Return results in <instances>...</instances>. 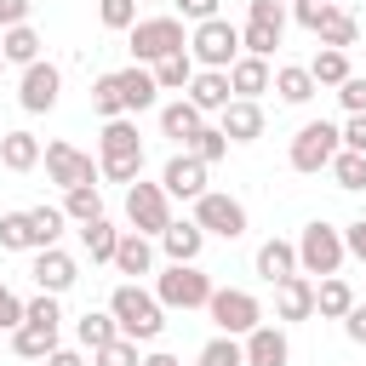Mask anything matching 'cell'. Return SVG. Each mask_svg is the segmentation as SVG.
<instances>
[{
  "label": "cell",
  "mask_w": 366,
  "mask_h": 366,
  "mask_svg": "<svg viewBox=\"0 0 366 366\" xmlns=\"http://www.w3.org/2000/svg\"><path fill=\"white\" fill-rule=\"evenodd\" d=\"M309 74H315V86H343L355 69H349V51H315Z\"/></svg>",
  "instance_id": "f35d334b"
},
{
  "label": "cell",
  "mask_w": 366,
  "mask_h": 366,
  "mask_svg": "<svg viewBox=\"0 0 366 366\" xmlns=\"http://www.w3.org/2000/svg\"><path fill=\"white\" fill-rule=\"evenodd\" d=\"M349 309H355V292H349V280H343V274L315 280V315H320V320H343Z\"/></svg>",
  "instance_id": "d4e9b609"
},
{
  "label": "cell",
  "mask_w": 366,
  "mask_h": 366,
  "mask_svg": "<svg viewBox=\"0 0 366 366\" xmlns=\"http://www.w3.org/2000/svg\"><path fill=\"white\" fill-rule=\"evenodd\" d=\"M46 177L69 194V189H86V183H97L103 172H97V160L92 154H80L74 143H46Z\"/></svg>",
  "instance_id": "30bf717a"
},
{
  "label": "cell",
  "mask_w": 366,
  "mask_h": 366,
  "mask_svg": "<svg viewBox=\"0 0 366 366\" xmlns=\"http://www.w3.org/2000/svg\"><path fill=\"white\" fill-rule=\"evenodd\" d=\"M29 320H46V326H63V309H57V297H51V292H40V297H29Z\"/></svg>",
  "instance_id": "7dc6e473"
},
{
  "label": "cell",
  "mask_w": 366,
  "mask_h": 366,
  "mask_svg": "<svg viewBox=\"0 0 366 366\" xmlns=\"http://www.w3.org/2000/svg\"><path fill=\"white\" fill-rule=\"evenodd\" d=\"M315 315V280L309 274H292L274 286V320H309Z\"/></svg>",
  "instance_id": "2e32d148"
},
{
  "label": "cell",
  "mask_w": 366,
  "mask_h": 366,
  "mask_svg": "<svg viewBox=\"0 0 366 366\" xmlns=\"http://www.w3.org/2000/svg\"><path fill=\"white\" fill-rule=\"evenodd\" d=\"M326 11H332V0H297V23H303L309 34L320 29V17H326Z\"/></svg>",
  "instance_id": "f907efd6"
},
{
  "label": "cell",
  "mask_w": 366,
  "mask_h": 366,
  "mask_svg": "<svg viewBox=\"0 0 366 366\" xmlns=\"http://www.w3.org/2000/svg\"><path fill=\"white\" fill-rule=\"evenodd\" d=\"M57 92H63V74H57V63H29L23 69V86H17V103L29 109V114H46V109H57Z\"/></svg>",
  "instance_id": "7c38bea8"
},
{
  "label": "cell",
  "mask_w": 366,
  "mask_h": 366,
  "mask_svg": "<svg viewBox=\"0 0 366 366\" xmlns=\"http://www.w3.org/2000/svg\"><path fill=\"white\" fill-rule=\"evenodd\" d=\"M29 274H34V286H40V292L63 297V292L80 280V263H74L63 246H46V252H34V269H29Z\"/></svg>",
  "instance_id": "5bb4252c"
},
{
  "label": "cell",
  "mask_w": 366,
  "mask_h": 366,
  "mask_svg": "<svg viewBox=\"0 0 366 366\" xmlns=\"http://www.w3.org/2000/svg\"><path fill=\"white\" fill-rule=\"evenodd\" d=\"M126 46H132V63L154 69V63L189 51V34H183V17H137L132 34H126Z\"/></svg>",
  "instance_id": "3957f363"
},
{
  "label": "cell",
  "mask_w": 366,
  "mask_h": 366,
  "mask_svg": "<svg viewBox=\"0 0 366 366\" xmlns=\"http://www.w3.org/2000/svg\"><path fill=\"white\" fill-rule=\"evenodd\" d=\"M194 223H200L206 234L240 240V234H246V206H240L234 194H217V189H206V194L194 200Z\"/></svg>",
  "instance_id": "8fae6325"
},
{
  "label": "cell",
  "mask_w": 366,
  "mask_h": 366,
  "mask_svg": "<svg viewBox=\"0 0 366 366\" xmlns=\"http://www.w3.org/2000/svg\"><path fill=\"white\" fill-rule=\"evenodd\" d=\"M194 366H246V343H240V337H223V332H217V337H212V343H206V349L194 355Z\"/></svg>",
  "instance_id": "74e56055"
},
{
  "label": "cell",
  "mask_w": 366,
  "mask_h": 366,
  "mask_svg": "<svg viewBox=\"0 0 366 366\" xmlns=\"http://www.w3.org/2000/svg\"><path fill=\"white\" fill-rule=\"evenodd\" d=\"M217 126H223V137H229V143H257V137H263V109H257V103H246V97H234V103L223 109V120H217Z\"/></svg>",
  "instance_id": "d6986e66"
},
{
  "label": "cell",
  "mask_w": 366,
  "mask_h": 366,
  "mask_svg": "<svg viewBox=\"0 0 366 366\" xmlns=\"http://www.w3.org/2000/svg\"><path fill=\"white\" fill-rule=\"evenodd\" d=\"M189 154H194V160H206V166H217V160L229 154V137H223V126H200V132L189 137Z\"/></svg>",
  "instance_id": "60d3db41"
},
{
  "label": "cell",
  "mask_w": 366,
  "mask_h": 366,
  "mask_svg": "<svg viewBox=\"0 0 366 366\" xmlns=\"http://www.w3.org/2000/svg\"><path fill=\"white\" fill-rule=\"evenodd\" d=\"M337 132H343V149H355V154H366V114H349V120H343Z\"/></svg>",
  "instance_id": "c3c4849f"
},
{
  "label": "cell",
  "mask_w": 366,
  "mask_h": 366,
  "mask_svg": "<svg viewBox=\"0 0 366 366\" xmlns=\"http://www.w3.org/2000/svg\"><path fill=\"white\" fill-rule=\"evenodd\" d=\"M200 246H206V229H200L194 217H183V223L172 217V229L160 234V252H166L172 263H194V257H200Z\"/></svg>",
  "instance_id": "ffe728a7"
},
{
  "label": "cell",
  "mask_w": 366,
  "mask_h": 366,
  "mask_svg": "<svg viewBox=\"0 0 366 366\" xmlns=\"http://www.w3.org/2000/svg\"><path fill=\"white\" fill-rule=\"evenodd\" d=\"M11 349H17L23 360H46V355L63 349V343H57V326H46V320H23V326L11 332Z\"/></svg>",
  "instance_id": "4316f807"
},
{
  "label": "cell",
  "mask_w": 366,
  "mask_h": 366,
  "mask_svg": "<svg viewBox=\"0 0 366 366\" xmlns=\"http://www.w3.org/2000/svg\"><path fill=\"white\" fill-rule=\"evenodd\" d=\"M200 126H206V114H200L189 97H177V103H166V109H160V132H166V137H177L183 149H189V137H194Z\"/></svg>",
  "instance_id": "f1b7e54d"
},
{
  "label": "cell",
  "mask_w": 366,
  "mask_h": 366,
  "mask_svg": "<svg viewBox=\"0 0 366 366\" xmlns=\"http://www.w3.org/2000/svg\"><path fill=\"white\" fill-rule=\"evenodd\" d=\"M200 74V63L189 57V51H177V57H166V63H154V86L160 92H189V80Z\"/></svg>",
  "instance_id": "836d02e7"
},
{
  "label": "cell",
  "mask_w": 366,
  "mask_h": 366,
  "mask_svg": "<svg viewBox=\"0 0 366 366\" xmlns=\"http://www.w3.org/2000/svg\"><path fill=\"white\" fill-rule=\"evenodd\" d=\"M63 206H29V229H34V252H46V246H57L63 240Z\"/></svg>",
  "instance_id": "e575fe53"
},
{
  "label": "cell",
  "mask_w": 366,
  "mask_h": 366,
  "mask_svg": "<svg viewBox=\"0 0 366 366\" xmlns=\"http://www.w3.org/2000/svg\"><path fill=\"white\" fill-rule=\"evenodd\" d=\"M337 149H343V132L332 120H309V126H297L286 160H292V172H326L337 160Z\"/></svg>",
  "instance_id": "52a82bcc"
},
{
  "label": "cell",
  "mask_w": 366,
  "mask_h": 366,
  "mask_svg": "<svg viewBox=\"0 0 366 366\" xmlns=\"http://www.w3.org/2000/svg\"><path fill=\"white\" fill-rule=\"evenodd\" d=\"M326 172L337 177V189H366V154H355V149H337V160Z\"/></svg>",
  "instance_id": "b9f144b4"
},
{
  "label": "cell",
  "mask_w": 366,
  "mask_h": 366,
  "mask_svg": "<svg viewBox=\"0 0 366 366\" xmlns=\"http://www.w3.org/2000/svg\"><path fill=\"white\" fill-rule=\"evenodd\" d=\"M0 69H6V57H0Z\"/></svg>",
  "instance_id": "680465c9"
},
{
  "label": "cell",
  "mask_w": 366,
  "mask_h": 366,
  "mask_svg": "<svg viewBox=\"0 0 366 366\" xmlns=\"http://www.w3.org/2000/svg\"><path fill=\"white\" fill-rule=\"evenodd\" d=\"M172 6H177L189 23H212V17H217V0H172Z\"/></svg>",
  "instance_id": "681fc988"
},
{
  "label": "cell",
  "mask_w": 366,
  "mask_h": 366,
  "mask_svg": "<svg viewBox=\"0 0 366 366\" xmlns=\"http://www.w3.org/2000/svg\"><path fill=\"white\" fill-rule=\"evenodd\" d=\"M246 17H252V23H286L280 0H252V6H246Z\"/></svg>",
  "instance_id": "816d5d0a"
},
{
  "label": "cell",
  "mask_w": 366,
  "mask_h": 366,
  "mask_svg": "<svg viewBox=\"0 0 366 366\" xmlns=\"http://www.w3.org/2000/svg\"><path fill=\"white\" fill-rule=\"evenodd\" d=\"M97 172L109 183H137L143 177V137H137V120L120 114V120H103V137H97Z\"/></svg>",
  "instance_id": "6da1fadb"
},
{
  "label": "cell",
  "mask_w": 366,
  "mask_h": 366,
  "mask_svg": "<svg viewBox=\"0 0 366 366\" xmlns=\"http://www.w3.org/2000/svg\"><path fill=\"white\" fill-rule=\"evenodd\" d=\"M80 246H86V257H92V263H114L120 229H114L109 217H92V223H80Z\"/></svg>",
  "instance_id": "4dcf8cb0"
},
{
  "label": "cell",
  "mask_w": 366,
  "mask_h": 366,
  "mask_svg": "<svg viewBox=\"0 0 366 366\" xmlns=\"http://www.w3.org/2000/svg\"><path fill=\"white\" fill-rule=\"evenodd\" d=\"M29 6H34V0H0V29H17V23H29Z\"/></svg>",
  "instance_id": "db71d44e"
},
{
  "label": "cell",
  "mask_w": 366,
  "mask_h": 366,
  "mask_svg": "<svg viewBox=\"0 0 366 366\" xmlns=\"http://www.w3.org/2000/svg\"><path fill=\"white\" fill-rule=\"evenodd\" d=\"M114 80H120L126 114H143V109H154V97H160V86H154V69L132 63V69H114Z\"/></svg>",
  "instance_id": "e0dca14e"
},
{
  "label": "cell",
  "mask_w": 366,
  "mask_h": 366,
  "mask_svg": "<svg viewBox=\"0 0 366 366\" xmlns=\"http://www.w3.org/2000/svg\"><path fill=\"white\" fill-rule=\"evenodd\" d=\"M274 92H280V103H309L320 86H315L309 63H280V69H274Z\"/></svg>",
  "instance_id": "f546056e"
},
{
  "label": "cell",
  "mask_w": 366,
  "mask_h": 366,
  "mask_svg": "<svg viewBox=\"0 0 366 366\" xmlns=\"http://www.w3.org/2000/svg\"><path fill=\"white\" fill-rule=\"evenodd\" d=\"M143 366H183V360H177V355H166V349H160V355H149V360H143Z\"/></svg>",
  "instance_id": "6f0895ef"
},
{
  "label": "cell",
  "mask_w": 366,
  "mask_h": 366,
  "mask_svg": "<svg viewBox=\"0 0 366 366\" xmlns=\"http://www.w3.org/2000/svg\"><path fill=\"white\" fill-rule=\"evenodd\" d=\"M23 320H29V303H23V297H17V292L0 280V326H6V332H17Z\"/></svg>",
  "instance_id": "f6af8a7d"
},
{
  "label": "cell",
  "mask_w": 366,
  "mask_h": 366,
  "mask_svg": "<svg viewBox=\"0 0 366 366\" xmlns=\"http://www.w3.org/2000/svg\"><path fill=\"white\" fill-rule=\"evenodd\" d=\"M206 172H212V166H206V160H194V154L183 149V154H172V160H166L160 189H166L172 200H200V194H206Z\"/></svg>",
  "instance_id": "4fadbf2b"
},
{
  "label": "cell",
  "mask_w": 366,
  "mask_h": 366,
  "mask_svg": "<svg viewBox=\"0 0 366 366\" xmlns=\"http://www.w3.org/2000/svg\"><path fill=\"white\" fill-rule=\"evenodd\" d=\"M257 274H263L269 286L303 274V269H297V246H292V240H263V246H257Z\"/></svg>",
  "instance_id": "44dd1931"
},
{
  "label": "cell",
  "mask_w": 366,
  "mask_h": 366,
  "mask_svg": "<svg viewBox=\"0 0 366 366\" xmlns=\"http://www.w3.org/2000/svg\"><path fill=\"white\" fill-rule=\"evenodd\" d=\"M280 34H286V23H252L246 17V29H240V51L246 57H274V46H280Z\"/></svg>",
  "instance_id": "1f68e13d"
},
{
  "label": "cell",
  "mask_w": 366,
  "mask_h": 366,
  "mask_svg": "<svg viewBox=\"0 0 366 366\" xmlns=\"http://www.w3.org/2000/svg\"><path fill=\"white\" fill-rule=\"evenodd\" d=\"M0 57L6 63H40V34L29 29V23H17V29H6V40H0Z\"/></svg>",
  "instance_id": "d6a6232c"
},
{
  "label": "cell",
  "mask_w": 366,
  "mask_h": 366,
  "mask_svg": "<svg viewBox=\"0 0 366 366\" xmlns=\"http://www.w3.org/2000/svg\"><path fill=\"white\" fill-rule=\"evenodd\" d=\"M40 160H46V149H40L34 132H6V137H0V166H6V172H34Z\"/></svg>",
  "instance_id": "603a6c76"
},
{
  "label": "cell",
  "mask_w": 366,
  "mask_h": 366,
  "mask_svg": "<svg viewBox=\"0 0 366 366\" xmlns=\"http://www.w3.org/2000/svg\"><path fill=\"white\" fill-rule=\"evenodd\" d=\"M0 252H34L29 212H0Z\"/></svg>",
  "instance_id": "8d00e7d4"
},
{
  "label": "cell",
  "mask_w": 366,
  "mask_h": 366,
  "mask_svg": "<svg viewBox=\"0 0 366 366\" xmlns=\"http://www.w3.org/2000/svg\"><path fill=\"white\" fill-rule=\"evenodd\" d=\"M63 217H69V223H92V217H103V194H97V183L69 189V194H63Z\"/></svg>",
  "instance_id": "d590c367"
},
{
  "label": "cell",
  "mask_w": 366,
  "mask_h": 366,
  "mask_svg": "<svg viewBox=\"0 0 366 366\" xmlns=\"http://www.w3.org/2000/svg\"><path fill=\"white\" fill-rule=\"evenodd\" d=\"M343 246H349V257H360V263H366V217H355V223L343 229Z\"/></svg>",
  "instance_id": "11a10c76"
},
{
  "label": "cell",
  "mask_w": 366,
  "mask_h": 366,
  "mask_svg": "<svg viewBox=\"0 0 366 366\" xmlns=\"http://www.w3.org/2000/svg\"><path fill=\"white\" fill-rule=\"evenodd\" d=\"M337 103H343L349 114H366V74H349V80L337 86Z\"/></svg>",
  "instance_id": "bcb514c9"
},
{
  "label": "cell",
  "mask_w": 366,
  "mask_h": 366,
  "mask_svg": "<svg viewBox=\"0 0 366 366\" xmlns=\"http://www.w3.org/2000/svg\"><path fill=\"white\" fill-rule=\"evenodd\" d=\"M343 257H349V246H343V229H332V223H309L303 234H297V269L303 274H337L343 269Z\"/></svg>",
  "instance_id": "277c9868"
},
{
  "label": "cell",
  "mask_w": 366,
  "mask_h": 366,
  "mask_svg": "<svg viewBox=\"0 0 366 366\" xmlns=\"http://www.w3.org/2000/svg\"><path fill=\"white\" fill-rule=\"evenodd\" d=\"M315 40H320L326 51H349V46H360V23H355L349 11H337V6H332V11L320 17V29H315Z\"/></svg>",
  "instance_id": "83f0119b"
},
{
  "label": "cell",
  "mask_w": 366,
  "mask_h": 366,
  "mask_svg": "<svg viewBox=\"0 0 366 366\" xmlns=\"http://www.w3.org/2000/svg\"><path fill=\"white\" fill-rule=\"evenodd\" d=\"M92 109H97L103 120H120V114H126V97H120V80H114V74H97V80H92Z\"/></svg>",
  "instance_id": "ab89813d"
},
{
  "label": "cell",
  "mask_w": 366,
  "mask_h": 366,
  "mask_svg": "<svg viewBox=\"0 0 366 366\" xmlns=\"http://www.w3.org/2000/svg\"><path fill=\"white\" fill-rule=\"evenodd\" d=\"M46 366H86V355H80V349H51Z\"/></svg>",
  "instance_id": "9f6ffc18"
},
{
  "label": "cell",
  "mask_w": 366,
  "mask_h": 366,
  "mask_svg": "<svg viewBox=\"0 0 366 366\" xmlns=\"http://www.w3.org/2000/svg\"><path fill=\"white\" fill-rule=\"evenodd\" d=\"M286 360H292V343H286L280 326H257V332H246V366H286Z\"/></svg>",
  "instance_id": "ac0fdd59"
},
{
  "label": "cell",
  "mask_w": 366,
  "mask_h": 366,
  "mask_svg": "<svg viewBox=\"0 0 366 366\" xmlns=\"http://www.w3.org/2000/svg\"><path fill=\"white\" fill-rule=\"evenodd\" d=\"M109 315L120 320V337H132V343H154L166 332V303L154 292H143L137 280H126V286L109 292Z\"/></svg>",
  "instance_id": "7a4b0ae2"
},
{
  "label": "cell",
  "mask_w": 366,
  "mask_h": 366,
  "mask_svg": "<svg viewBox=\"0 0 366 366\" xmlns=\"http://www.w3.org/2000/svg\"><path fill=\"white\" fill-rule=\"evenodd\" d=\"M126 223H132L137 234H154V240H160V234L172 229V194H166L160 183H143V177H137V183L126 189Z\"/></svg>",
  "instance_id": "9c48e42d"
},
{
  "label": "cell",
  "mask_w": 366,
  "mask_h": 366,
  "mask_svg": "<svg viewBox=\"0 0 366 366\" xmlns=\"http://www.w3.org/2000/svg\"><path fill=\"white\" fill-rule=\"evenodd\" d=\"M92 366H143V360H137V343H132V337H114L109 349L92 355Z\"/></svg>",
  "instance_id": "ee69618b"
},
{
  "label": "cell",
  "mask_w": 366,
  "mask_h": 366,
  "mask_svg": "<svg viewBox=\"0 0 366 366\" xmlns=\"http://www.w3.org/2000/svg\"><path fill=\"white\" fill-rule=\"evenodd\" d=\"M189 103H194L200 114H223V109L234 103V86H229V69H200V74L189 80Z\"/></svg>",
  "instance_id": "9a60e30c"
},
{
  "label": "cell",
  "mask_w": 366,
  "mask_h": 366,
  "mask_svg": "<svg viewBox=\"0 0 366 366\" xmlns=\"http://www.w3.org/2000/svg\"><path fill=\"white\" fill-rule=\"evenodd\" d=\"M189 57L200 69H234L240 63V29L229 17H212V23H194L189 34Z\"/></svg>",
  "instance_id": "5b68a950"
},
{
  "label": "cell",
  "mask_w": 366,
  "mask_h": 366,
  "mask_svg": "<svg viewBox=\"0 0 366 366\" xmlns=\"http://www.w3.org/2000/svg\"><path fill=\"white\" fill-rule=\"evenodd\" d=\"M229 86H234V97L257 103V92H269V86H274V69H269L263 57H246V51H240V63L229 69Z\"/></svg>",
  "instance_id": "7402d4cb"
},
{
  "label": "cell",
  "mask_w": 366,
  "mask_h": 366,
  "mask_svg": "<svg viewBox=\"0 0 366 366\" xmlns=\"http://www.w3.org/2000/svg\"><path fill=\"white\" fill-rule=\"evenodd\" d=\"M343 332H349V343H360V349H366V303H355V309L343 315Z\"/></svg>",
  "instance_id": "f5cc1de1"
},
{
  "label": "cell",
  "mask_w": 366,
  "mask_h": 366,
  "mask_svg": "<svg viewBox=\"0 0 366 366\" xmlns=\"http://www.w3.org/2000/svg\"><path fill=\"white\" fill-rule=\"evenodd\" d=\"M212 274H200L194 263H172V269H160V280H154V297L166 303V309H206L212 303Z\"/></svg>",
  "instance_id": "ba28073f"
},
{
  "label": "cell",
  "mask_w": 366,
  "mask_h": 366,
  "mask_svg": "<svg viewBox=\"0 0 366 366\" xmlns=\"http://www.w3.org/2000/svg\"><path fill=\"white\" fill-rule=\"evenodd\" d=\"M206 315H212V326H217L223 337H246V332L263 326V303H257L252 292H240V286H217L212 303H206Z\"/></svg>",
  "instance_id": "8992f818"
},
{
  "label": "cell",
  "mask_w": 366,
  "mask_h": 366,
  "mask_svg": "<svg viewBox=\"0 0 366 366\" xmlns=\"http://www.w3.org/2000/svg\"><path fill=\"white\" fill-rule=\"evenodd\" d=\"M97 17H103V29L132 34V23H137V0H97Z\"/></svg>",
  "instance_id": "7bdbcfd3"
},
{
  "label": "cell",
  "mask_w": 366,
  "mask_h": 366,
  "mask_svg": "<svg viewBox=\"0 0 366 366\" xmlns=\"http://www.w3.org/2000/svg\"><path fill=\"white\" fill-rule=\"evenodd\" d=\"M74 337H80V349L97 355V349H109V343L120 337V320H114L109 309H86V315L74 320Z\"/></svg>",
  "instance_id": "484cf974"
},
{
  "label": "cell",
  "mask_w": 366,
  "mask_h": 366,
  "mask_svg": "<svg viewBox=\"0 0 366 366\" xmlns=\"http://www.w3.org/2000/svg\"><path fill=\"white\" fill-rule=\"evenodd\" d=\"M114 269H120V274H149V269H154V246H149V234H137V229H120Z\"/></svg>",
  "instance_id": "cb8c5ba5"
}]
</instances>
